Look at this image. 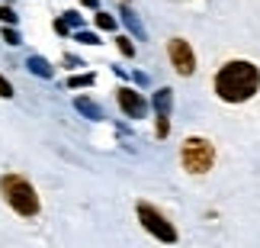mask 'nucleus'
<instances>
[{
  "label": "nucleus",
  "instance_id": "obj_1",
  "mask_svg": "<svg viewBox=\"0 0 260 248\" xmlns=\"http://www.w3.org/2000/svg\"><path fill=\"white\" fill-rule=\"evenodd\" d=\"M260 91V68L254 62H244V58H235V62H225L215 74V94L218 100L225 103H244Z\"/></svg>",
  "mask_w": 260,
  "mask_h": 248
},
{
  "label": "nucleus",
  "instance_id": "obj_2",
  "mask_svg": "<svg viewBox=\"0 0 260 248\" xmlns=\"http://www.w3.org/2000/svg\"><path fill=\"white\" fill-rule=\"evenodd\" d=\"M0 194H4V200L10 210H16L19 216H39V210H42V203H39V194L36 187L26 181V177L19 174H4L0 177Z\"/></svg>",
  "mask_w": 260,
  "mask_h": 248
},
{
  "label": "nucleus",
  "instance_id": "obj_3",
  "mask_svg": "<svg viewBox=\"0 0 260 248\" xmlns=\"http://www.w3.org/2000/svg\"><path fill=\"white\" fill-rule=\"evenodd\" d=\"M180 161L189 174H206L215 164V145L203 135H189L183 148H180Z\"/></svg>",
  "mask_w": 260,
  "mask_h": 248
},
{
  "label": "nucleus",
  "instance_id": "obj_4",
  "mask_svg": "<svg viewBox=\"0 0 260 248\" xmlns=\"http://www.w3.org/2000/svg\"><path fill=\"white\" fill-rule=\"evenodd\" d=\"M135 213H138V223H142L157 242H167V245H174V242H177V229H174V223L167 219L161 210H154L151 203H138V206H135Z\"/></svg>",
  "mask_w": 260,
  "mask_h": 248
},
{
  "label": "nucleus",
  "instance_id": "obj_5",
  "mask_svg": "<svg viewBox=\"0 0 260 248\" xmlns=\"http://www.w3.org/2000/svg\"><path fill=\"white\" fill-rule=\"evenodd\" d=\"M167 55H171V65L177 68V74L189 77L196 71V52L186 39H171V42H167Z\"/></svg>",
  "mask_w": 260,
  "mask_h": 248
},
{
  "label": "nucleus",
  "instance_id": "obj_6",
  "mask_svg": "<svg viewBox=\"0 0 260 248\" xmlns=\"http://www.w3.org/2000/svg\"><path fill=\"white\" fill-rule=\"evenodd\" d=\"M116 100H119V106H122V113L128 116V120H142V116L148 113V100L138 91H132V87H119Z\"/></svg>",
  "mask_w": 260,
  "mask_h": 248
},
{
  "label": "nucleus",
  "instance_id": "obj_7",
  "mask_svg": "<svg viewBox=\"0 0 260 248\" xmlns=\"http://www.w3.org/2000/svg\"><path fill=\"white\" fill-rule=\"evenodd\" d=\"M29 71H32V74H39V77H45V81H48V77H52L55 71H52V65H48L45 62V58H39V55H32V58H29Z\"/></svg>",
  "mask_w": 260,
  "mask_h": 248
},
{
  "label": "nucleus",
  "instance_id": "obj_8",
  "mask_svg": "<svg viewBox=\"0 0 260 248\" xmlns=\"http://www.w3.org/2000/svg\"><path fill=\"white\" fill-rule=\"evenodd\" d=\"M171 97H174V94L167 91V87H164V91H157V94H154V110L164 113V116H171Z\"/></svg>",
  "mask_w": 260,
  "mask_h": 248
},
{
  "label": "nucleus",
  "instance_id": "obj_9",
  "mask_svg": "<svg viewBox=\"0 0 260 248\" xmlns=\"http://www.w3.org/2000/svg\"><path fill=\"white\" fill-rule=\"evenodd\" d=\"M74 106H77V110H81L84 116H90V120H103L100 106H96V103H90V100H84V97H77V100H74Z\"/></svg>",
  "mask_w": 260,
  "mask_h": 248
},
{
  "label": "nucleus",
  "instance_id": "obj_10",
  "mask_svg": "<svg viewBox=\"0 0 260 248\" xmlns=\"http://www.w3.org/2000/svg\"><path fill=\"white\" fill-rule=\"evenodd\" d=\"M122 19L128 23V29H132V33H138V36H142V23H138V16H135L128 7H122Z\"/></svg>",
  "mask_w": 260,
  "mask_h": 248
},
{
  "label": "nucleus",
  "instance_id": "obj_11",
  "mask_svg": "<svg viewBox=\"0 0 260 248\" xmlns=\"http://www.w3.org/2000/svg\"><path fill=\"white\" fill-rule=\"evenodd\" d=\"M96 77L93 74H74V77H68V87H90Z\"/></svg>",
  "mask_w": 260,
  "mask_h": 248
},
{
  "label": "nucleus",
  "instance_id": "obj_12",
  "mask_svg": "<svg viewBox=\"0 0 260 248\" xmlns=\"http://www.w3.org/2000/svg\"><path fill=\"white\" fill-rule=\"evenodd\" d=\"M16 19H19V16H16V10H13V7H7V4L0 7V23H7V26H16Z\"/></svg>",
  "mask_w": 260,
  "mask_h": 248
},
{
  "label": "nucleus",
  "instance_id": "obj_13",
  "mask_svg": "<svg viewBox=\"0 0 260 248\" xmlns=\"http://www.w3.org/2000/svg\"><path fill=\"white\" fill-rule=\"evenodd\" d=\"M96 26H100V29H116V16L100 10V13H96Z\"/></svg>",
  "mask_w": 260,
  "mask_h": 248
},
{
  "label": "nucleus",
  "instance_id": "obj_14",
  "mask_svg": "<svg viewBox=\"0 0 260 248\" xmlns=\"http://www.w3.org/2000/svg\"><path fill=\"white\" fill-rule=\"evenodd\" d=\"M116 42H119V52H122L125 58H132V55H135V45H132V39H128V36H119Z\"/></svg>",
  "mask_w": 260,
  "mask_h": 248
},
{
  "label": "nucleus",
  "instance_id": "obj_15",
  "mask_svg": "<svg viewBox=\"0 0 260 248\" xmlns=\"http://www.w3.org/2000/svg\"><path fill=\"white\" fill-rule=\"evenodd\" d=\"M0 39H4V42H10V45H19V42H23V39H19V33H16V29H4V33H0Z\"/></svg>",
  "mask_w": 260,
  "mask_h": 248
},
{
  "label": "nucleus",
  "instance_id": "obj_16",
  "mask_svg": "<svg viewBox=\"0 0 260 248\" xmlns=\"http://www.w3.org/2000/svg\"><path fill=\"white\" fill-rule=\"evenodd\" d=\"M167 132H171V123H167L164 113H157V139H164Z\"/></svg>",
  "mask_w": 260,
  "mask_h": 248
},
{
  "label": "nucleus",
  "instance_id": "obj_17",
  "mask_svg": "<svg viewBox=\"0 0 260 248\" xmlns=\"http://www.w3.org/2000/svg\"><path fill=\"white\" fill-rule=\"evenodd\" d=\"M77 39H81V42H87V45H100V39H96V33H77Z\"/></svg>",
  "mask_w": 260,
  "mask_h": 248
},
{
  "label": "nucleus",
  "instance_id": "obj_18",
  "mask_svg": "<svg viewBox=\"0 0 260 248\" xmlns=\"http://www.w3.org/2000/svg\"><path fill=\"white\" fill-rule=\"evenodd\" d=\"M0 97H13V84H10L4 74H0Z\"/></svg>",
  "mask_w": 260,
  "mask_h": 248
},
{
  "label": "nucleus",
  "instance_id": "obj_19",
  "mask_svg": "<svg viewBox=\"0 0 260 248\" xmlns=\"http://www.w3.org/2000/svg\"><path fill=\"white\" fill-rule=\"evenodd\" d=\"M64 26H81V16H77L74 10H68V13H64Z\"/></svg>",
  "mask_w": 260,
  "mask_h": 248
},
{
  "label": "nucleus",
  "instance_id": "obj_20",
  "mask_svg": "<svg viewBox=\"0 0 260 248\" xmlns=\"http://www.w3.org/2000/svg\"><path fill=\"white\" fill-rule=\"evenodd\" d=\"M84 7H96V0H84Z\"/></svg>",
  "mask_w": 260,
  "mask_h": 248
}]
</instances>
